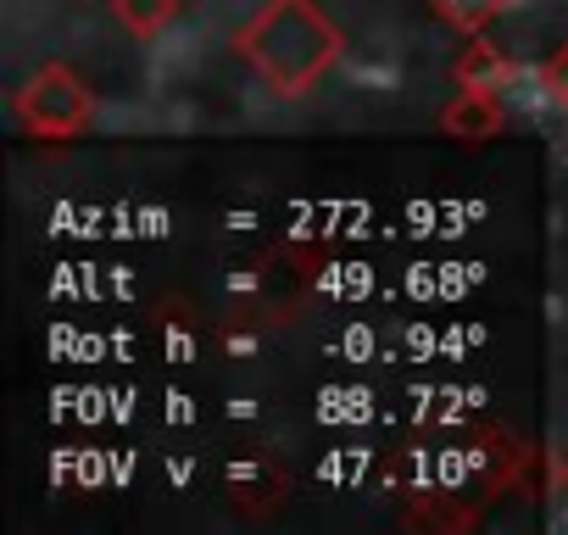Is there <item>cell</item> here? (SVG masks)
Listing matches in <instances>:
<instances>
[{
    "label": "cell",
    "mask_w": 568,
    "mask_h": 535,
    "mask_svg": "<svg viewBox=\"0 0 568 535\" xmlns=\"http://www.w3.org/2000/svg\"><path fill=\"white\" fill-rule=\"evenodd\" d=\"M546 90L557 95V107H568V46L551 57V68H546Z\"/></svg>",
    "instance_id": "obj_3"
},
{
    "label": "cell",
    "mask_w": 568,
    "mask_h": 535,
    "mask_svg": "<svg viewBox=\"0 0 568 535\" xmlns=\"http://www.w3.org/2000/svg\"><path fill=\"white\" fill-rule=\"evenodd\" d=\"M435 7H440V18L457 23V29H485L496 12L513 7V0H435Z\"/></svg>",
    "instance_id": "obj_2"
},
{
    "label": "cell",
    "mask_w": 568,
    "mask_h": 535,
    "mask_svg": "<svg viewBox=\"0 0 568 535\" xmlns=\"http://www.w3.org/2000/svg\"><path fill=\"white\" fill-rule=\"evenodd\" d=\"M335 29L329 18L313 7V0H273V7L256 18V29L245 34L251 62L278 84V90H307L329 62H335Z\"/></svg>",
    "instance_id": "obj_1"
}]
</instances>
